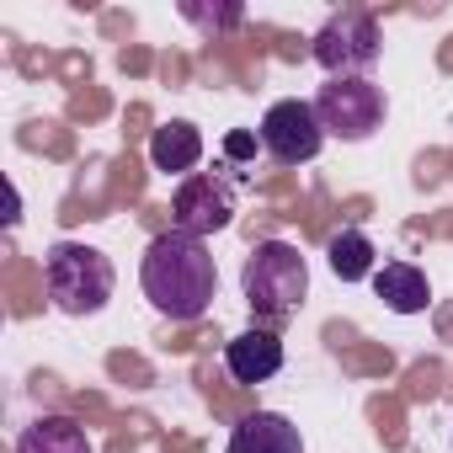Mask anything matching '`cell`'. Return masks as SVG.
<instances>
[{"label":"cell","mask_w":453,"mask_h":453,"mask_svg":"<svg viewBox=\"0 0 453 453\" xmlns=\"http://www.w3.org/2000/svg\"><path fill=\"white\" fill-rule=\"evenodd\" d=\"M139 283H144V299L165 320H197L213 304L219 267H213V257H208V246L197 235L165 230V235L150 241V251L139 262Z\"/></svg>","instance_id":"6da1fadb"},{"label":"cell","mask_w":453,"mask_h":453,"mask_svg":"<svg viewBox=\"0 0 453 453\" xmlns=\"http://www.w3.org/2000/svg\"><path fill=\"white\" fill-rule=\"evenodd\" d=\"M241 288H246L251 315L278 326V320L299 315V304L310 299V262L288 241H262L241 267Z\"/></svg>","instance_id":"7a4b0ae2"},{"label":"cell","mask_w":453,"mask_h":453,"mask_svg":"<svg viewBox=\"0 0 453 453\" xmlns=\"http://www.w3.org/2000/svg\"><path fill=\"white\" fill-rule=\"evenodd\" d=\"M112 283H118V273H112V262L96 246L54 241L43 251V288H49L54 310H65V315H96V310H107Z\"/></svg>","instance_id":"3957f363"},{"label":"cell","mask_w":453,"mask_h":453,"mask_svg":"<svg viewBox=\"0 0 453 453\" xmlns=\"http://www.w3.org/2000/svg\"><path fill=\"white\" fill-rule=\"evenodd\" d=\"M315 65L331 81H368V70L384 54V33L368 12H336L320 33H315Z\"/></svg>","instance_id":"277c9868"},{"label":"cell","mask_w":453,"mask_h":453,"mask_svg":"<svg viewBox=\"0 0 453 453\" xmlns=\"http://www.w3.org/2000/svg\"><path fill=\"white\" fill-rule=\"evenodd\" d=\"M315 112H320V128L326 139H347V144H363L384 128V91L373 81H326L320 96H315Z\"/></svg>","instance_id":"5b68a950"},{"label":"cell","mask_w":453,"mask_h":453,"mask_svg":"<svg viewBox=\"0 0 453 453\" xmlns=\"http://www.w3.org/2000/svg\"><path fill=\"white\" fill-rule=\"evenodd\" d=\"M320 144H326V128H320L315 102L283 96V102L267 107V118H262V150L278 165H304V160L320 155Z\"/></svg>","instance_id":"8992f818"},{"label":"cell","mask_w":453,"mask_h":453,"mask_svg":"<svg viewBox=\"0 0 453 453\" xmlns=\"http://www.w3.org/2000/svg\"><path fill=\"white\" fill-rule=\"evenodd\" d=\"M171 219H176V230L181 235H213L224 230V224L235 219V192L230 181H219V176H187L171 197Z\"/></svg>","instance_id":"52a82bcc"},{"label":"cell","mask_w":453,"mask_h":453,"mask_svg":"<svg viewBox=\"0 0 453 453\" xmlns=\"http://www.w3.org/2000/svg\"><path fill=\"white\" fill-rule=\"evenodd\" d=\"M224 368H230L235 384H267L283 368V342L273 331H241L224 347Z\"/></svg>","instance_id":"ba28073f"},{"label":"cell","mask_w":453,"mask_h":453,"mask_svg":"<svg viewBox=\"0 0 453 453\" xmlns=\"http://www.w3.org/2000/svg\"><path fill=\"white\" fill-rule=\"evenodd\" d=\"M230 453H304V437L288 416L278 411H257L230 432Z\"/></svg>","instance_id":"9c48e42d"},{"label":"cell","mask_w":453,"mask_h":453,"mask_svg":"<svg viewBox=\"0 0 453 453\" xmlns=\"http://www.w3.org/2000/svg\"><path fill=\"white\" fill-rule=\"evenodd\" d=\"M203 160V134L192 128V123H165V128H155V139H150V165L160 171V176H181L187 181V171Z\"/></svg>","instance_id":"30bf717a"},{"label":"cell","mask_w":453,"mask_h":453,"mask_svg":"<svg viewBox=\"0 0 453 453\" xmlns=\"http://www.w3.org/2000/svg\"><path fill=\"white\" fill-rule=\"evenodd\" d=\"M373 288H379V299H384L395 315H421V310H426V299H432L426 273H421V267H411V262H384V267L373 273Z\"/></svg>","instance_id":"8fae6325"},{"label":"cell","mask_w":453,"mask_h":453,"mask_svg":"<svg viewBox=\"0 0 453 453\" xmlns=\"http://www.w3.org/2000/svg\"><path fill=\"white\" fill-rule=\"evenodd\" d=\"M17 453H96V448L75 416H38L33 426H22Z\"/></svg>","instance_id":"7c38bea8"},{"label":"cell","mask_w":453,"mask_h":453,"mask_svg":"<svg viewBox=\"0 0 453 453\" xmlns=\"http://www.w3.org/2000/svg\"><path fill=\"white\" fill-rule=\"evenodd\" d=\"M373 241L363 235V230H342V235H331L326 241V262H331V273L342 278V283H363V278H373L379 267H373Z\"/></svg>","instance_id":"4fadbf2b"},{"label":"cell","mask_w":453,"mask_h":453,"mask_svg":"<svg viewBox=\"0 0 453 453\" xmlns=\"http://www.w3.org/2000/svg\"><path fill=\"white\" fill-rule=\"evenodd\" d=\"M181 17L187 22H197V27H208V33H224V27H241V6H224V12H208V6H197V0H187L181 6Z\"/></svg>","instance_id":"5bb4252c"},{"label":"cell","mask_w":453,"mask_h":453,"mask_svg":"<svg viewBox=\"0 0 453 453\" xmlns=\"http://www.w3.org/2000/svg\"><path fill=\"white\" fill-rule=\"evenodd\" d=\"M224 150H230V155L241 160V155H251L257 144H251V134H230V139H224Z\"/></svg>","instance_id":"9a60e30c"}]
</instances>
